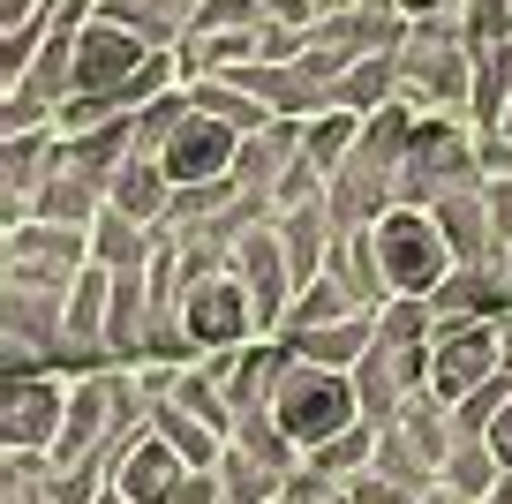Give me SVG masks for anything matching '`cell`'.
I'll use <instances>...</instances> for the list:
<instances>
[{"label":"cell","mask_w":512,"mask_h":504,"mask_svg":"<svg viewBox=\"0 0 512 504\" xmlns=\"http://www.w3.org/2000/svg\"><path fill=\"white\" fill-rule=\"evenodd\" d=\"M362 422V392H354L347 369H317V362H287L279 369V392H272V429L294 444V452H317V444L347 437Z\"/></svg>","instance_id":"1"},{"label":"cell","mask_w":512,"mask_h":504,"mask_svg":"<svg viewBox=\"0 0 512 504\" xmlns=\"http://www.w3.org/2000/svg\"><path fill=\"white\" fill-rule=\"evenodd\" d=\"M377 347V316H339V324H317V331H294L287 339V354L294 362H317V369H347L354 377V362Z\"/></svg>","instance_id":"12"},{"label":"cell","mask_w":512,"mask_h":504,"mask_svg":"<svg viewBox=\"0 0 512 504\" xmlns=\"http://www.w3.org/2000/svg\"><path fill=\"white\" fill-rule=\"evenodd\" d=\"M91 264V234L76 226H8V286H38V294H68Z\"/></svg>","instance_id":"8"},{"label":"cell","mask_w":512,"mask_h":504,"mask_svg":"<svg viewBox=\"0 0 512 504\" xmlns=\"http://www.w3.org/2000/svg\"><path fill=\"white\" fill-rule=\"evenodd\" d=\"M482 437H490V452H497V467L512 474V399H505V414H497L490 429H482Z\"/></svg>","instance_id":"22"},{"label":"cell","mask_w":512,"mask_h":504,"mask_svg":"<svg viewBox=\"0 0 512 504\" xmlns=\"http://www.w3.org/2000/svg\"><path fill=\"white\" fill-rule=\"evenodd\" d=\"M106 204L121 211V219H136L144 234H159V226H166V211H174V181H166V166H159V158H144V151H136V158L121 166V174H113Z\"/></svg>","instance_id":"11"},{"label":"cell","mask_w":512,"mask_h":504,"mask_svg":"<svg viewBox=\"0 0 512 504\" xmlns=\"http://www.w3.org/2000/svg\"><path fill=\"white\" fill-rule=\"evenodd\" d=\"M392 98H400V61H392V53H369V61H354L347 76H339V106L362 113V121L384 113Z\"/></svg>","instance_id":"16"},{"label":"cell","mask_w":512,"mask_h":504,"mask_svg":"<svg viewBox=\"0 0 512 504\" xmlns=\"http://www.w3.org/2000/svg\"><path fill=\"white\" fill-rule=\"evenodd\" d=\"M144 256H151V234L106 204V211H98V226H91V264H106V271H144Z\"/></svg>","instance_id":"18"},{"label":"cell","mask_w":512,"mask_h":504,"mask_svg":"<svg viewBox=\"0 0 512 504\" xmlns=\"http://www.w3.org/2000/svg\"><path fill=\"white\" fill-rule=\"evenodd\" d=\"M392 61H400V98L415 113H467L475 106V53H467L460 23H445V16L415 23Z\"/></svg>","instance_id":"3"},{"label":"cell","mask_w":512,"mask_h":504,"mask_svg":"<svg viewBox=\"0 0 512 504\" xmlns=\"http://www.w3.org/2000/svg\"><path fill=\"white\" fill-rule=\"evenodd\" d=\"M369 249H377V271H384V294H407V301H430L437 286L460 271L445 226H437L430 204H392L377 226H369Z\"/></svg>","instance_id":"2"},{"label":"cell","mask_w":512,"mask_h":504,"mask_svg":"<svg viewBox=\"0 0 512 504\" xmlns=\"http://www.w3.org/2000/svg\"><path fill=\"white\" fill-rule=\"evenodd\" d=\"M497 369H505V316H467V324H445L430 339V392L445 407L482 392Z\"/></svg>","instance_id":"6"},{"label":"cell","mask_w":512,"mask_h":504,"mask_svg":"<svg viewBox=\"0 0 512 504\" xmlns=\"http://www.w3.org/2000/svg\"><path fill=\"white\" fill-rule=\"evenodd\" d=\"M437 482L452 489V497H467V504H482L497 482H505V467H497V452H490V437H460L452 444V459H445V474Z\"/></svg>","instance_id":"17"},{"label":"cell","mask_w":512,"mask_h":504,"mask_svg":"<svg viewBox=\"0 0 512 504\" xmlns=\"http://www.w3.org/2000/svg\"><path fill=\"white\" fill-rule=\"evenodd\" d=\"M68 392H76L68 369H8V384H0V452L8 459H46L53 444H61Z\"/></svg>","instance_id":"4"},{"label":"cell","mask_w":512,"mask_h":504,"mask_svg":"<svg viewBox=\"0 0 512 504\" xmlns=\"http://www.w3.org/2000/svg\"><path fill=\"white\" fill-rule=\"evenodd\" d=\"M339 316H362V301H354V286L339 279V271H324V279H309L302 294L287 301V316H279V331H272V339H294V331L339 324Z\"/></svg>","instance_id":"13"},{"label":"cell","mask_w":512,"mask_h":504,"mask_svg":"<svg viewBox=\"0 0 512 504\" xmlns=\"http://www.w3.org/2000/svg\"><path fill=\"white\" fill-rule=\"evenodd\" d=\"M377 339H392V347H430V339H437V309H430V301L392 294L377 309Z\"/></svg>","instance_id":"19"},{"label":"cell","mask_w":512,"mask_h":504,"mask_svg":"<svg viewBox=\"0 0 512 504\" xmlns=\"http://www.w3.org/2000/svg\"><path fill=\"white\" fill-rule=\"evenodd\" d=\"M189 474H196L189 459H181L174 444L159 437V429H144V437H136L121 459H113V482H106V489H121L128 504H174V489L189 482Z\"/></svg>","instance_id":"10"},{"label":"cell","mask_w":512,"mask_h":504,"mask_svg":"<svg viewBox=\"0 0 512 504\" xmlns=\"http://www.w3.org/2000/svg\"><path fill=\"white\" fill-rule=\"evenodd\" d=\"M174 504H226V482L219 474H189V482L174 489Z\"/></svg>","instance_id":"21"},{"label":"cell","mask_w":512,"mask_h":504,"mask_svg":"<svg viewBox=\"0 0 512 504\" xmlns=\"http://www.w3.org/2000/svg\"><path fill=\"white\" fill-rule=\"evenodd\" d=\"M505 106H512V46H490V53H475V106H467L475 136H497Z\"/></svg>","instance_id":"15"},{"label":"cell","mask_w":512,"mask_h":504,"mask_svg":"<svg viewBox=\"0 0 512 504\" xmlns=\"http://www.w3.org/2000/svg\"><path fill=\"white\" fill-rule=\"evenodd\" d=\"M415 504H467V497H452V489H445V482H437V489H422V497H415Z\"/></svg>","instance_id":"25"},{"label":"cell","mask_w":512,"mask_h":504,"mask_svg":"<svg viewBox=\"0 0 512 504\" xmlns=\"http://www.w3.org/2000/svg\"><path fill=\"white\" fill-rule=\"evenodd\" d=\"M354 392H362V422L384 429L415 392H430V347H392V339H377V347L354 362Z\"/></svg>","instance_id":"9"},{"label":"cell","mask_w":512,"mask_h":504,"mask_svg":"<svg viewBox=\"0 0 512 504\" xmlns=\"http://www.w3.org/2000/svg\"><path fill=\"white\" fill-rule=\"evenodd\" d=\"M272 504H287V497H272Z\"/></svg>","instance_id":"26"},{"label":"cell","mask_w":512,"mask_h":504,"mask_svg":"<svg viewBox=\"0 0 512 504\" xmlns=\"http://www.w3.org/2000/svg\"><path fill=\"white\" fill-rule=\"evenodd\" d=\"M8 504H53V497L38 482H8Z\"/></svg>","instance_id":"24"},{"label":"cell","mask_w":512,"mask_h":504,"mask_svg":"<svg viewBox=\"0 0 512 504\" xmlns=\"http://www.w3.org/2000/svg\"><path fill=\"white\" fill-rule=\"evenodd\" d=\"M272 23V0H204L189 31H264Z\"/></svg>","instance_id":"20"},{"label":"cell","mask_w":512,"mask_h":504,"mask_svg":"<svg viewBox=\"0 0 512 504\" xmlns=\"http://www.w3.org/2000/svg\"><path fill=\"white\" fill-rule=\"evenodd\" d=\"M400 8H407V16H415V23H437V16H452L460 0H400Z\"/></svg>","instance_id":"23"},{"label":"cell","mask_w":512,"mask_h":504,"mask_svg":"<svg viewBox=\"0 0 512 504\" xmlns=\"http://www.w3.org/2000/svg\"><path fill=\"white\" fill-rule=\"evenodd\" d=\"M174 324L189 331L196 362H204V354H241V347L264 339V316H256V294L241 286V271H204V279L181 294Z\"/></svg>","instance_id":"5"},{"label":"cell","mask_w":512,"mask_h":504,"mask_svg":"<svg viewBox=\"0 0 512 504\" xmlns=\"http://www.w3.org/2000/svg\"><path fill=\"white\" fill-rule=\"evenodd\" d=\"M362 113H347V106H332V113H317V121H309V143H302V158L309 166H317L324 181H339L347 174V158L362 151Z\"/></svg>","instance_id":"14"},{"label":"cell","mask_w":512,"mask_h":504,"mask_svg":"<svg viewBox=\"0 0 512 504\" xmlns=\"http://www.w3.org/2000/svg\"><path fill=\"white\" fill-rule=\"evenodd\" d=\"M241 151H249V136H234L219 113H204L189 98L181 128L159 143V166H166V181H174V196H181V189H211V181H226L241 166Z\"/></svg>","instance_id":"7"}]
</instances>
